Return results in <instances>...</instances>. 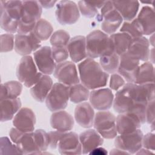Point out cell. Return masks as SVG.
Segmentation results:
<instances>
[{
	"mask_svg": "<svg viewBox=\"0 0 155 155\" xmlns=\"http://www.w3.org/2000/svg\"><path fill=\"white\" fill-rule=\"evenodd\" d=\"M154 83L143 84L127 82L116 91L113 107L118 113L135 114L142 124L146 122L145 111L148 102L154 100Z\"/></svg>",
	"mask_w": 155,
	"mask_h": 155,
	"instance_id": "6da1fadb",
	"label": "cell"
},
{
	"mask_svg": "<svg viewBox=\"0 0 155 155\" xmlns=\"http://www.w3.org/2000/svg\"><path fill=\"white\" fill-rule=\"evenodd\" d=\"M81 84L89 90H94L107 85L109 74L94 59L87 58L78 65Z\"/></svg>",
	"mask_w": 155,
	"mask_h": 155,
	"instance_id": "7a4b0ae2",
	"label": "cell"
},
{
	"mask_svg": "<svg viewBox=\"0 0 155 155\" xmlns=\"http://www.w3.org/2000/svg\"><path fill=\"white\" fill-rule=\"evenodd\" d=\"M22 7L21 1H1L0 25L2 30L12 34L17 32Z\"/></svg>",
	"mask_w": 155,
	"mask_h": 155,
	"instance_id": "3957f363",
	"label": "cell"
},
{
	"mask_svg": "<svg viewBox=\"0 0 155 155\" xmlns=\"http://www.w3.org/2000/svg\"><path fill=\"white\" fill-rule=\"evenodd\" d=\"M85 38L87 58L94 59L114 51L110 36L102 30H93Z\"/></svg>",
	"mask_w": 155,
	"mask_h": 155,
	"instance_id": "277c9868",
	"label": "cell"
},
{
	"mask_svg": "<svg viewBox=\"0 0 155 155\" xmlns=\"http://www.w3.org/2000/svg\"><path fill=\"white\" fill-rule=\"evenodd\" d=\"M42 12V7L38 1H23L17 33L28 34L33 31L36 22L41 19Z\"/></svg>",
	"mask_w": 155,
	"mask_h": 155,
	"instance_id": "5b68a950",
	"label": "cell"
},
{
	"mask_svg": "<svg viewBox=\"0 0 155 155\" xmlns=\"http://www.w3.org/2000/svg\"><path fill=\"white\" fill-rule=\"evenodd\" d=\"M38 70L34 59L30 55L24 56L17 66L16 76L19 82L30 88L43 74Z\"/></svg>",
	"mask_w": 155,
	"mask_h": 155,
	"instance_id": "8992f818",
	"label": "cell"
},
{
	"mask_svg": "<svg viewBox=\"0 0 155 155\" xmlns=\"http://www.w3.org/2000/svg\"><path fill=\"white\" fill-rule=\"evenodd\" d=\"M116 119L114 114L109 111H99L94 116L93 126L104 139H114L117 135Z\"/></svg>",
	"mask_w": 155,
	"mask_h": 155,
	"instance_id": "52a82bcc",
	"label": "cell"
},
{
	"mask_svg": "<svg viewBox=\"0 0 155 155\" xmlns=\"http://www.w3.org/2000/svg\"><path fill=\"white\" fill-rule=\"evenodd\" d=\"M69 89L70 86L61 82L54 84L45 101L47 108L52 112L64 110L70 99Z\"/></svg>",
	"mask_w": 155,
	"mask_h": 155,
	"instance_id": "ba28073f",
	"label": "cell"
},
{
	"mask_svg": "<svg viewBox=\"0 0 155 155\" xmlns=\"http://www.w3.org/2000/svg\"><path fill=\"white\" fill-rule=\"evenodd\" d=\"M55 16L61 25H72L80 18L78 5L72 1H60L56 5Z\"/></svg>",
	"mask_w": 155,
	"mask_h": 155,
	"instance_id": "9c48e42d",
	"label": "cell"
},
{
	"mask_svg": "<svg viewBox=\"0 0 155 155\" xmlns=\"http://www.w3.org/2000/svg\"><path fill=\"white\" fill-rule=\"evenodd\" d=\"M143 134L141 130L124 134H119L115 137L114 145L116 148L130 154H136L142 147V137Z\"/></svg>",
	"mask_w": 155,
	"mask_h": 155,
	"instance_id": "30bf717a",
	"label": "cell"
},
{
	"mask_svg": "<svg viewBox=\"0 0 155 155\" xmlns=\"http://www.w3.org/2000/svg\"><path fill=\"white\" fill-rule=\"evenodd\" d=\"M54 77L59 82L68 86L80 82L79 73L74 62L66 61L57 64L53 73Z\"/></svg>",
	"mask_w": 155,
	"mask_h": 155,
	"instance_id": "8fae6325",
	"label": "cell"
},
{
	"mask_svg": "<svg viewBox=\"0 0 155 155\" xmlns=\"http://www.w3.org/2000/svg\"><path fill=\"white\" fill-rule=\"evenodd\" d=\"M140 61L127 51L120 56L117 72L128 83H134L137 75Z\"/></svg>",
	"mask_w": 155,
	"mask_h": 155,
	"instance_id": "7c38bea8",
	"label": "cell"
},
{
	"mask_svg": "<svg viewBox=\"0 0 155 155\" xmlns=\"http://www.w3.org/2000/svg\"><path fill=\"white\" fill-rule=\"evenodd\" d=\"M41 47V41L36 36L33 31L28 34L17 33L15 35L14 48L19 55H30Z\"/></svg>",
	"mask_w": 155,
	"mask_h": 155,
	"instance_id": "4fadbf2b",
	"label": "cell"
},
{
	"mask_svg": "<svg viewBox=\"0 0 155 155\" xmlns=\"http://www.w3.org/2000/svg\"><path fill=\"white\" fill-rule=\"evenodd\" d=\"M33 57L35 64L41 73L47 75L54 73L57 64L52 56L51 47H41L33 53Z\"/></svg>",
	"mask_w": 155,
	"mask_h": 155,
	"instance_id": "5bb4252c",
	"label": "cell"
},
{
	"mask_svg": "<svg viewBox=\"0 0 155 155\" xmlns=\"http://www.w3.org/2000/svg\"><path fill=\"white\" fill-rule=\"evenodd\" d=\"M114 98V94L110 88H99L90 91L89 101L93 108L99 111H105L113 106Z\"/></svg>",
	"mask_w": 155,
	"mask_h": 155,
	"instance_id": "9a60e30c",
	"label": "cell"
},
{
	"mask_svg": "<svg viewBox=\"0 0 155 155\" xmlns=\"http://www.w3.org/2000/svg\"><path fill=\"white\" fill-rule=\"evenodd\" d=\"M36 116L33 111L27 107H22L15 114L13 119L14 127L24 133L35 131Z\"/></svg>",
	"mask_w": 155,
	"mask_h": 155,
	"instance_id": "2e32d148",
	"label": "cell"
},
{
	"mask_svg": "<svg viewBox=\"0 0 155 155\" xmlns=\"http://www.w3.org/2000/svg\"><path fill=\"white\" fill-rule=\"evenodd\" d=\"M58 147L61 154H82L79 135L73 131L64 133L59 142Z\"/></svg>",
	"mask_w": 155,
	"mask_h": 155,
	"instance_id": "e0dca14e",
	"label": "cell"
},
{
	"mask_svg": "<svg viewBox=\"0 0 155 155\" xmlns=\"http://www.w3.org/2000/svg\"><path fill=\"white\" fill-rule=\"evenodd\" d=\"M67 48L72 62H81L87 58L86 50V38L84 36H76L70 39Z\"/></svg>",
	"mask_w": 155,
	"mask_h": 155,
	"instance_id": "ac0fdd59",
	"label": "cell"
},
{
	"mask_svg": "<svg viewBox=\"0 0 155 155\" xmlns=\"http://www.w3.org/2000/svg\"><path fill=\"white\" fill-rule=\"evenodd\" d=\"M117 134H124L131 133L141 127L139 119L134 114L125 113H120L116 119Z\"/></svg>",
	"mask_w": 155,
	"mask_h": 155,
	"instance_id": "d6986e66",
	"label": "cell"
},
{
	"mask_svg": "<svg viewBox=\"0 0 155 155\" xmlns=\"http://www.w3.org/2000/svg\"><path fill=\"white\" fill-rule=\"evenodd\" d=\"M94 116V108L88 102H81L74 109V119L83 128H88L93 125Z\"/></svg>",
	"mask_w": 155,
	"mask_h": 155,
	"instance_id": "ffe728a7",
	"label": "cell"
},
{
	"mask_svg": "<svg viewBox=\"0 0 155 155\" xmlns=\"http://www.w3.org/2000/svg\"><path fill=\"white\" fill-rule=\"evenodd\" d=\"M82 154H89L94 148L102 145L104 138L94 130L88 129L79 135Z\"/></svg>",
	"mask_w": 155,
	"mask_h": 155,
	"instance_id": "44dd1931",
	"label": "cell"
},
{
	"mask_svg": "<svg viewBox=\"0 0 155 155\" xmlns=\"http://www.w3.org/2000/svg\"><path fill=\"white\" fill-rule=\"evenodd\" d=\"M50 121L51 127L53 129L62 132L71 131L74 125L73 117L64 110L53 112Z\"/></svg>",
	"mask_w": 155,
	"mask_h": 155,
	"instance_id": "7402d4cb",
	"label": "cell"
},
{
	"mask_svg": "<svg viewBox=\"0 0 155 155\" xmlns=\"http://www.w3.org/2000/svg\"><path fill=\"white\" fill-rule=\"evenodd\" d=\"M150 45L148 39L143 36L133 38L127 52L140 61L147 62L150 57Z\"/></svg>",
	"mask_w": 155,
	"mask_h": 155,
	"instance_id": "603a6c76",
	"label": "cell"
},
{
	"mask_svg": "<svg viewBox=\"0 0 155 155\" xmlns=\"http://www.w3.org/2000/svg\"><path fill=\"white\" fill-rule=\"evenodd\" d=\"M53 82L51 78L47 74H42L40 79L30 89V92L36 101L43 102L50 91Z\"/></svg>",
	"mask_w": 155,
	"mask_h": 155,
	"instance_id": "cb8c5ba5",
	"label": "cell"
},
{
	"mask_svg": "<svg viewBox=\"0 0 155 155\" xmlns=\"http://www.w3.org/2000/svg\"><path fill=\"white\" fill-rule=\"evenodd\" d=\"M114 8L121 15L123 20L130 22L136 18L140 3L138 1H112Z\"/></svg>",
	"mask_w": 155,
	"mask_h": 155,
	"instance_id": "d4e9b609",
	"label": "cell"
},
{
	"mask_svg": "<svg viewBox=\"0 0 155 155\" xmlns=\"http://www.w3.org/2000/svg\"><path fill=\"white\" fill-rule=\"evenodd\" d=\"M153 8L148 5L143 6L139 12L136 19L140 24L143 34L151 35L155 31V17Z\"/></svg>",
	"mask_w": 155,
	"mask_h": 155,
	"instance_id": "484cf974",
	"label": "cell"
},
{
	"mask_svg": "<svg viewBox=\"0 0 155 155\" xmlns=\"http://www.w3.org/2000/svg\"><path fill=\"white\" fill-rule=\"evenodd\" d=\"M33 131L24 133L15 143L19 154H41V151L35 141Z\"/></svg>",
	"mask_w": 155,
	"mask_h": 155,
	"instance_id": "4316f807",
	"label": "cell"
},
{
	"mask_svg": "<svg viewBox=\"0 0 155 155\" xmlns=\"http://www.w3.org/2000/svg\"><path fill=\"white\" fill-rule=\"evenodd\" d=\"M123 22V18L119 12L113 9L102 18L101 28L102 31L107 35H111L116 33V30L120 27Z\"/></svg>",
	"mask_w": 155,
	"mask_h": 155,
	"instance_id": "83f0119b",
	"label": "cell"
},
{
	"mask_svg": "<svg viewBox=\"0 0 155 155\" xmlns=\"http://www.w3.org/2000/svg\"><path fill=\"white\" fill-rule=\"evenodd\" d=\"M20 98L5 99L0 100L1 121L7 122L13 119L15 114L21 108Z\"/></svg>",
	"mask_w": 155,
	"mask_h": 155,
	"instance_id": "f1b7e54d",
	"label": "cell"
},
{
	"mask_svg": "<svg viewBox=\"0 0 155 155\" xmlns=\"http://www.w3.org/2000/svg\"><path fill=\"white\" fill-rule=\"evenodd\" d=\"M114 51L120 56L127 52L132 41V38L124 32H117L110 35Z\"/></svg>",
	"mask_w": 155,
	"mask_h": 155,
	"instance_id": "f546056e",
	"label": "cell"
},
{
	"mask_svg": "<svg viewBox=\"0 0 155 155\" xmlns=\"http://www.w3.org/2000/svg\"><path fill=\"white\" fill-rule=\"evenodd\" d=\"M22 91V84L19 81H10L1 84L0 100L15 99L20 96Z\"/></svg>",
	"mask_w": 155,
	"mask_h": 155,
	"instance_id": "4dcf8cb0",
	"label": "cell"
},
{
	"mask_svg": "<svg viewBox=\"0 0 155 155\" xmlns=\"http://www.w3.org/2000/svg\"><path fill=\"white\" fill-rule=\"evenodd\" d=\"M119 59L120 56L115 51H113L101 56L99 58V64L105 72L113 74L117 72Z\"/></svg>",
	"mask_w": 155,
	"mask_h": 155,
	"instance_id": "1f68e13d",
	"label": "cell"
},
{
	"mask_svg": "<svg viewBox=\"0 0 155 155\" xmlns=\"http://www.w3.org/2000/svg\"><path fill=\"white\" fill-rule=\"evenodd\" d=\"M154 81V68L153 64L149 61L144 62L140 65L135 84H143Z\"/></svg>",
	"mask_w": 155,
	"mask_h": 155,
	"instance_id": "d6a6232c",
	"label": "cell"
},
{
	"mask_svg": "<svg viewBox=\"0 0 155 155\" xmlns=\"http://www.w3.org/2000/svg\"><path fill=\"white\" fill-rule=\"evenodd\" d=\"M89 89L83 84L78 83L70 86V100L74 104H80L87 101L90 96Z\"/></svg>",
	"mask_w": 155,
	"mask_h": 155,
	"instance_id": "836d02e7",
	"label": "cell"
},
{
	"mask_svg": "<svg viewBox=\"0 0 155 155\" xmlns=\"http://www.w3.org/2000/svg\"><path fill=\"white\" fill-rule=\"evenodd\" d=\"M33 31L39 40L46 41L50 38L53 34V27L50 22L41 18L36 22Z\"/></svg>",
	"mask_w": 155,
	"mask_h": 155,
	"instance_id": "e575fe53",
	"label": "cell"
},
{
	"mask_svg": "<svg viewBox=\"0 0 155 155\" xmlns=\"http://www.w3.org/2000/svg\"><path fill=\"white\" fill-rule=\"evenodd\" d=\"M120 32H124L128 34L132 38L142 36L143 30L136 18L130 22L125 21L120 29Z\"/></svg>",
	"mask_w": 155,
	"mask_h": 155,
	"instance_id": "d590c367",
	"label": "cell"
},
{
	"mask_svg": "<svg viewBox=\"0 0 155 155\" xmlns=\"http://www.w3.org/2000/svg\"><path fill=\"white\" fill-rule=\"evenodd\" d=\"M70 34L64 30H58L51 35L50 42L52 47H67L70 40Z\"/></svg>",
	"mask_w": 155,
	"mask_h": 155,
	"instance_id": "8d00e7d4",
	"label": "cell"
},
{
	"mask_svg": "<svg viewBox=\"0 0 155 155\" xmlns=\"http://www.w3.org/2000/svg\"><path fill=\"white\" fill-rule=\"evenodd\" d=\"M35 141L41 151V154L47 151L49 147L48 133L42 129H38L33 131Z\"/></svg>",
	"mask_w": 155,
	"mask_h": 155,
	"instance_id": "74e56055",
	"label": "cell"
},
{
	"mask_svg": "<svg viewBox=\"0 0 155 155\" xmlns=\"http://www.w3.org/2000/svg\"><path fill=\"white\" fill-rule=\"evenodd\" d=\"M79 12L85 17L91 18L98 15V10L90 1H79L78 3Z\"/></svg>",
	"mask_w": 155,
	"mask_h": 155,
	"instance_id": "f35d334b",
	"label": "cell"
},
{
	"mask_svg": "<svg viewBox=\"0 0 155 155\" xmlns=\"http://www.w3.org/2000/svg\"><path fill=\"white\" fill-rule=\"evenodd\" d=\"M0 154H19L16 145L7 137H1L0 139Z\"/></svg>",
	"mask_w": 155,
	"mask_h": 155,
	"instance_id": "ab89813d",
	"label": "cell"
},
{
	"mask_svg": "<svg viewBox=\"0 0 155 155\" xmlns=\"http://www.w3.org/2000/svg\"><path fill=\"white\" fill-rule=\"evenodd\" d=\"M15 36L12 33H4L1 35V52L11 51L15 48Z\"/></svg>",
	"mask_w": 155,
	"mask_h": 155,
	"instance_id": "60d3db41",
	"label": "cell"
},
{
	"mask_svg": "<svg viewBox=\"0 0 155 155\" xmlns=\"http://www.w3.org/2000/svg\"><path fill=\"white\" fill-rule=\"evenodd\" d=\"M51 53L56 64L66 61L69 57L67 47H51Z\"/></svg>",
	"mask_w": 155,
	"mask_h": 155,
	"instance_id": "b9f144b4",
	"label": "cell"
},
{
	"mask_svg": "<svg viewBox=\"0 0 155 155\" xmlns=\"http://www.w3.org/2000/svg\"><path fill=\"white\" fill-rule=\"evenodd\" d=\"M125 79L118 73L111 74L110 79V88L111 90L118 91L127 82Z\"/></svg>",
	"mask_w": 155,
	"mask_h": 155,
	"instance_id": "7bdbcfd3",
	"label": "cell"
},
{
	"mask_svg": "<svg viewBox=\"0 0 155 155\" xmlns=\"http://www.w3.org/2000/svg\"><path fill=\"white\" fill-rule=\"evenodd\" d=\"M65 132L60 131L58 130L51 131L48 133L49 147L52 149H55L58 147L59 142Z\"/></svg>",
	"mask_w": 155,
	"mask_h": 155,
	"instance_id": "ee69618b",
	"label": "cell"
},
{
	"mask_svg": "<svg viewBox=\"0 0 155 155\" xmlns=\"http://www.w3.org/2000/svg\"><path fill=\"white\" fill-rule=\"evenodd\" d=\"M142 147L154 151L155 149V134L153 133H148L142 137Z\"/></svg>",
	"mask_w": 155,
	"mask_h": 155,
	"instance_id": "f6af8a7d",
	"label": "cell"
},
{
	"mask_svg": "<svg viewBox=\"0 0 155 155\" xmlns=\"http://www.w3.org/2000/svg\"><path fill=\"white\" fill-rule=\"evenodd\" d=\"M154 100L148 102L145 111V120L148 124L154 123Z\"/></svg>",
	"mask_w": 155,
	"mask_h": 155,
	"instance_id": "bcb514c9",
	"label": "cell"
},
{
	"mask_svg": "<svg viewBox=\"0 0 155 155\" xmlns=\"http://www.w3.org/2000/svg\"><path fill=\"white\" fill-rule=\"evenodd\" d=\"M114 5H113V3L112 1H105V3L104 4V5L102 7V8H101V13L100 14L98 13V15H97V18L99 19H101L102 21V18L103 17V16L106 14L107 12H108L109 11L114 9Z\"/></svg>",
	"mask_w": 155,
	"mask_h": 155,
	"instance_id": "7dc6e473",
	"label": "cell"
},
{
	"mask_svg": "<svg viewBox=\"0 0 155 155\" xmlns=\"http://www.w3.org/2000/svg\"><path fill=\"white\" fill-rule=\"evenodd\" d=\"M24 132L19 130L18 129H17L15 127L12 128L9 131V136H10V138L11 139V140L16 143L18 140H19V139L21 137V136L23 134Z\"/></svg>",
	"mask_w": 155,
	"mask_h": 155,
	"instance_id": "c3c4849f",
	"label": "cell"
},
{
	"mask_svg": "<svg viewBox=\"0 0 155 155\" xmlns=\"http://www.w3.org/2000/svg\"><path fill=\"white\" fill-rule=\"evenodd\" d=\"M41 7L44 8H50L54 7L56 3L58 2L57 1H38Z\"/></svg>",
	"mask_w": 155,
	"mask_h": 155,
	"instance_id": "681fc988",
	"label": "cell"
},
{
	"mask_svg": "<svg viewBox=\"0 0 155 155\" xmlns=\"http://www.w3.org/2000/svg\"><path fill=\"white\" fill-rule=\"evenodd\" d=\"M107 151L102 148V147H98L96 148H94V150H93L89 154H94V155H96V154H98V155H105V154H107Z\"/></svg>",
	"mask_w": 155,
	"mask_h": 155,
	"instance_id": "f907efd6",
	"label": "cell"
},
{
	"mask_svg": "<svg viewBox=\"0 0 155 155\" xmlns=\"http://www.w3.org/2000/svg\"><path fill=\"white\" fill-rule=\"evenodd\" d=\"M129 154L128 153L124 151V150H122L119 148H113L112 150H111L110 152V154Z\"/></svg>",
	"mask_w": 155,
	"mask_h": 155,
	"instance_id": "816d5d0a",
	"label": "cell"
},
{
	"mask_svg": "<svg viewBox=\"0 0 155 155\" xmlns=\"http://www.w3.org/2000/svg\"><path fill=\"white\" fill-rule=\"evenodd\" d=\"M136 154H154V153L153 151H151V150L146 149L145 148H141L139 150H138L136 153Z\"/></svg>",
	"mask_w": 155,
	"mask_h": 155,
	"instance_id": "f5cc1de1",
	"label": "cell"
},
{
	"mask_svg": "<svg viewBox=\"0 0 155 155\" xmlns=\"http://www.w3.org/2000/svg\"><path fill=\"white\" fill-rule=\"evenodd\" d=\"M90 3L98 10L102 8V7L104 5L105 3V1H92V2H90Z\"/></svg>",
	"mask_w": 155,
	"mask_h": 155,
	"instance_id": "db71d44e",
	"label": "cell"
},
{
	"mask_svg": "<svg viewBox=\"0 0 155 155\" xmlns=\"http://www.w3.org/2000/svg\"><path fill=\"white\" fill-rule=\"evenodd\" d=\"M154 47H153L150 51V57H149V59H150V62L153 64L154 63Z\"/></svg>",
	"mask_w": 155,
	"mask_h": 155,
	"instance_id": "11a10c76",
	"label": "cell"
},
{
	"mask_svg": "<svg viewBox=\"0 0 155 155\" xmlns=\"http://www.w3.org/2000/svg\"><path fill=\"white\" fill-rule=\"evenodd\" d=\"M148 42L150 43V45H151L154 47V33L150 35V39H148Z\"/></svg>",
	"mask_w": 155,
	"mask_h": 155,
	"instance_id": "9f6ffc18",
	"label": "cell"
}]
</instances>
